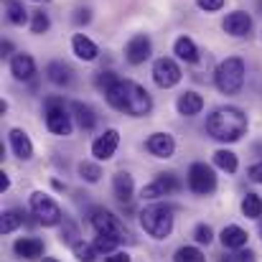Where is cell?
Returning a JSON list of instances; mask_svg holds the SVG:
<instances>
[{
    "mask_svg": "<svg viewBox=\"0 0 262 262\" xmlns=\"http://www.w3.org/2000/svg\"><path fill=\"white\" fill-rule=\"evenodd\" d=\"M117 145H120V133L110 127V130H104V133L92 143V156H94L97 161H110V158L115 156Z\"/></svg>",
    "mask_w": 262,
    "mask_h": 262,
    "instance_id": "obj_12",
    "label": "cell"
},
{
    "mask_svg": "<svg viewBox=\"0 0 262 262\" xmlns=\"http://www.w3.org/2000/svg\"><path fill=\"white\" fill-rule=\"evenodd\" d=\"M13 252L20 257V260H38L43 255V242L36 239V237H20L15 245H13Z\"/></svg>",
    "mask_w": 262,
    "mask_h": 262,
    "instance_id": "obj_17",
    "label": "cell"
},
{
    "mask_svg": "<svg viewBox=\"0 0 262 262\" xmlns=\"http://www.w3.org/2000/svg\"><path fill=\"white\" fill-rule=\"evenodd\" d=\"M104 262H130V255L127 252H110V255H104Z\"/></svg>",
    "mask_w": 262,
    "mask_h": 262,
    "instance_id": "obj_38",
    "label": "cell"
},
{
    "mask_svg": "<svg viewBox=\"0 0 262 262\" xmlns=\"http://www.w3.org/2000/svg\"><path fill=\"white\" fill-rule=\"evenodd\" d=\"M188 188L199 196H209L216 191V176L214 168L206 166V163H193L188 168Z\"/></svg>",
    "mask_w": 262,
    "mask_h": 262,
    "instance_id": "obj_7",
    "label": "cell"
},
{
    "mask_svg": "<svg viewBox=\"0 0 262 262\" xmlns=\"http://www.w3.org/2000/svg\"><path fill=\"white\" fill-rule=\"evenodd\" d=\"M145 148L156 158H171L176 153V140H173V135H168V133H153L148 138Z\"/></svg>",
    "mask_w": 262,
    "mask_h": 262,
    "instance_id": "obj_14",
    "label": "cell"
},
{
    "mask_svg": "<svg viewBox=\"0 0 262 262\" xmlns=\"http://www.w3.org/2000/svg\"><path fill=\"white\" fill-rule=\"evenodd\" d=\"M122 242V237L117 234H107V232H97V239H94V250L99 255H110V252H117V245Z\"/></svg>",
    "mask_w": 262,
    "mask_h": 262,
    "instance_id": "obj_26",
    "label": "cell"
},
{
    "mask_svg": "<svg viewBox=\"0 0 262 262\" xmlns=\"http://www.w3.org/2000/svg\"><path fill=\"white\" fill-rule=\"evenodd\" d=\"M10 74L18 79V82H28L36 77V61L31 54H15L10 59Z\"/></svg>",
    "mask_w": 262,
    "mask_h": 262,
    "instance_id": "obj_15",
    "label": "cell"
},
{
    "mask_svg": "<svg viewBox=\"0 0 262 262\" xmlns=\"http://www.w3.org/2000/svg\"><path fill=\"white\" fill-rule=\"evenodd\" d=\"M112 191H115V199L127 204L135 193V183H133V176L130 173H115L112 178Z\"/></svg>",
    "mask_w": 262,
    "mask_h": 262,
    "instance_id": "obj_21",
    "label": "cell"
},
{
    "mask_svg": "<svg viewBox=\"0 0 262 262\" xmlns=\"http://www.w3.org/2000/svg\"><path fill=\"white\" fill-rule=\"evenodd\" d=\"M237 260L239 262H255V252H250V250H247V252H239Z\"/></svg>",
    "mask_w": 262,
    "mask_h": 262,
    "instance_id": "obj_40",
    "label": "cell"
},
{
    "mask_svg": "<svg viewBox=\"0 0 262 262\" xmlns=\"http://www.w3.org/2000/svg\"><path fill=\"white\" fill-rule=\"evenodd\" d=\"M43 262H59V260H54V257H43Z\"/></svg>",
    "mask_w": 262,
    "mask_h": 262,
    "instance_id": "obj_44",
    "label": "cell"
},
{
    "mask_svg": "<svg viewBox=\"0 0 262 262\" xmlns=\"http://www.w3.org/2000/svg\"><path fill=\"white\" fill-rule=\"evenodd\" d=\"M31 211H33V216L38 219V224H43V227H56V224H61V219H64L59 204H56L51 196L41 193V191L31 193Z\"/></svg>",
    "mask_w": 262,
    "mask_h": 262,
    "instance_id": "obj_6",
    "label": "cell"
},
{
    "mask_svg": "<svg viewBox=\"0 0 262 262\" xmlns=\"http://www.w3.org/2000/svg\"><path fill=\"white\" fill-rule=\"evenodd\" d=\"M5 8H8V20L13 26H23L28 20V10L23 8V3L18 0H5Z\"/></svg>",
    "mask_w": 262,
    "mask_h": 262,
    "instance_id": "obj_29",
    "label": "cell"
},
{
    "mask_svg": "<svg viewBox=\"0 0 262 262\" xmlns=\"http://www.w3.org/2000/svg\"><path fill=\"white\" fill-rule=\"evenodd\" d=\"M36 3H49V0H36Z\"/></svg>",
    "mask_w": 262,
    "mask_h": 262,
    "instance_id": "obj_46",
    "label": "cell"
},
{
    "mask_svg": "<svg viewBox=\"0 0 262 262\" xmlns=\"http://www.w3.org/2000/svg\"><path fill=\"white\" fill-rule=\"evenodd\" d=\"M89 20H92L89 8H79V10H77V15H74V23H77V26H82V23H89Z\"/></svg>",
    "mask_w": 262,
    "mask_h": 262,
    "instance_id": "obj_37",
    "label": "cell"
},
{
    "mask_svg": "<svg viewBox=\"0 0 262 262\" xmlns=\"http://www.w3.org/2000/svg\"><path fill=\"white\" fill-rule=\"evenodd\" d=\"M79 176L89 181V183H97L99 178H102V171H99V166L97 163H89V161H82L79 163Z\"/></svg>",
    "mask_w": 262,
    "mask_h": 262,
    "instance_id": "obj_33",
    "label": "cell"
},
{
    "mask_svg": "<svg viewBox=\"0 0 262 262\" xmlns=\"http://www.w3.org/2000/svg\"><path fill=\"white\" fill-rule=\"evenodd\" d=\"M43 115H46V127L59 135V138H69L74 130V115L72 110H67V102L61 97H49L43 102Z\"/></svg>",
    "mask_w": 262,
    "mask_h": 262,
    "instance_id": "obj_5",
    "label": "cell"
},
{
    "mask_svg": "<svg viewBox=\"0 0 262 262\" xmlns=\"http://www.w3.org/2000/svg\"><path fill=\"white\" fill-rule=\"evenodd\" d=\"M8 138H10L13 153H15L20 161H31V158H33V143H31V138H28L20 127H13V130L8 133Z\"/></svg>",
    "mask_w": 262,
    "mask_h": 262,
    "instance_id": "obj_16",
    "label": "cell"
},
{
    "mask_svg": "<svg viewBox=\"0 0 262 262\" xmlns=\"http://www.w3.org/2000/svg\"><path fill=\"white\" fill-rule=\"evenodd\" d=\"M89 222H92V227L97 229V232H107V234H117V237H127V229H125V224L112 214V211H107L104 206H94L92 211H89Z\"/></svg>",
    "mask_w": 262,
    "mask_h": 262,
    "instance_id": "obj_8",
    "label": "cell"
},
{
    "mask_svg": "<svg viewBox=\"0 0 262 262\" xmlns=\"http://www.w3.org/2000/svg\"><path fill=\"white\" fill-rule=\"evenodd\" d=\"M150 51H153L150 38H148L145 33H138V36H133V38L127 41V46H125V59H127L133 67H138V64H145V61L150 59Z\"/></svg>",
    "mask_w": 262,
    "mask_h": 262,
    "instance_id": "obj_11",
    "label": "cell"
},
{
    "mask_svg": "<svg viewBox=\"0 0 262 262\" xmlns=\"http://www.w3.org/2000/svg\"><path fill=\"white\" fill-rule=\"evenodd\" d=\"M173 262H206V257L199 247H178L173 255Z\"/></svg>",
    "mask_w": 262,
    "mask_h": 262,
    "instance_id": "obj_30",
    "label": "cell"
},
{
    "mask_svg": "<svg viewBox=\"0 0 262 262\" xmlns=\"http://www.w3.org/2000/svg\"><path fill=\"white\" fill-rule=\"evenodd\" d=\"M178 188H181V181H178L173 173H161V176H156L153 183H148V186L140 191V196L148 199V201H153V199H161V196H171Z\"/></svg>",
    "mask_w": 262,
    "mask_h": 262,
    "instance_id": "obj_10",
    "label": "cell"
},
{
    "mask_svg": "<svg viewBox=\"0 0 262 262\" xmlns=\"http://www.w3.org/2000/svg\"><path fill=\"white\" fill-rule=\"evenodd\" d=\"M206 133L219 143H237L247 133V115L239 107H219L209 115Z\"/></svg>",
    "mask_w": 262,
    "mask_h": 262,
    "instance_id": "obj_2",
    "label": "cell"
},
{
    "mask_svg": "<svg viewBox=\"0 0 262 262\" xmlns=\"http://www.w3.org/2000/svg\"><path fill=\"white\" fill-rule=\"evenodd\" d=\"M49 28H51V18H49V13H43V10H33L31 31H33L36 36H41V33H46Z\"/></svg>",
    "mask_w": 262,
    "mask_h": 262,
    "instance_id": "obj_31",
    "label": "cell"
},
{
    "mask_svg": "<svg viewBox=\"0 0 262 262\" xmlns=\"http://www.w3.org/2000/svg\"><path fill=\"white\" fill-rule=\"evenodd\" d=\"M247 176H250L255 183H262V161H260V163H255V166L247 171Z\"/></svg>",
    "mask_w": 262,
    "mask_h": 262,
    "instance_id": "obj_39",
    "label": "cell"
},
{
    "mask_svg": "<svg viewBox=\"0 0 262 262\" xmlns=\"http://www.w3.org/2000/svg\"><path fill=\"white\" fill-rule=\"evenodd\" d=\"M214 166L216 168H222V171H227V173H237V168H239V161H237V156L232 153V150H216L214 153Z\"/></svg>",
    "mask_w": 262,
    "mask_h": 262,
    "instance_id": "obj_27",
    "label": "cell"
},
{
    "mask_svg": "<svg viewBox=\"0 0 262 262\" xmlns=\"http://www.w3.org/2000/svg\"><path fill=\"white\" fill-rule=\"evenodd\" d=\"M110 107H115L117 112H125L130 117H145L153 110V99L145 89L130 79H117L112 87L104 92Z\"/></svg>",
    "mask_w": 262,
    "mask_h": 262,
    "instance_id": "obj_1",
    "label": "cell"
},
{
    "mask_svg": "<svg viewBox=\"0 0 262 262\" xmlns=\"http://www.w3.org/2000/svg\"><path fill=\"white\" fill-rule=\"evenodd\" d=\"M72 49H74V56L82 59V61H94V59L99 56L97 43H94L92 38H87L84 33H74V38H72Z\"/></svg>",
    "mask_w": 262,
    "mask_h": 262,
    "instance_id": "obj_20",
    "label": "cell"
},
{
    "mask_svg": "<svg viewBox=\"0 0 262 262\" xmlns=\"http://www.w3.org/2000/svg\"><path fill=\"white\" fill-rule=\"evenodd\" d=\"M224 3H227V0H196V5H199L201 10H206V13H216V10H222Z\"/></svg>",
    "mask_w": 262,
    "mask_h": 262,
    "instance_id": "obj_36",
    "label": "cell"
},
{
    "mask_svg": "<svg viewBox=\"0 0 262 262\" xmlns=\"http://www.w3.org/2000/svg\"><path fill=\"white\" fill-rule=\"evenodd\" d=\"M74 72L64 64V61H51L49 67H46V77H49V82L51 84H56V87H67V84H72V77Z\"/></svg>",
    "mask_w": 262,
    "mask_h": 262,
    "instance_id": "obj_23",
    "label": "cell"
},
{
    "mask_svg": "<svg viewBox=\"0 0 262 262\" xmlns=\"http://www.w3.org/2000/svg\"><path fill=\"white\" fill-rule=\"evenodd\" d=\"M222 28H224L229 36L242 38V36H247V33L252 31V18H250V13H245V10H234V13H229V15L224 18Z\"/></svg>",
    "mask_w": 262,
    "mask_h": 262,
    "instance_id": "obj_13",
    "label": "cell"
},
{
    "mask_svg": "<svg viewBox=\"0 0 262 262\" xmlns=\"http://www.w3.org/2000/svg\"><path fill=\"white\" fill-rule=\"evenodd\" d=\"M219 262H239V260H237V255H224Z\"/></svg>",
    "mask_w": 262,
    "mask_h": 262,
    "instance_id": "obj_43",
    "label": "cell"
},
{
    "mask_svg": "<svg viewBox=\"0 0 262 262\" xmlns=\"http://www.w3.org/2000/svg\"><path fill=\"white\" fill-rule=\"evenodd\" d=\"M242 214L247 219H260L262 216V199L257 193H247L242 199Z\"/></svg>",
    "mask_w": 262,
    "mask_h": 262,
    "instance_id": "obj_28",
    "label": "cell"
},
{
    "mask_svg": "<svg viewBox=\"0 0 262 262\" xmlns=\"http://www.w3.org/2000/svg\"><path fill=\"white\" fill-rule=\"evenodd\" d=\"M193 239H196L199 245H211V239H214L211 227H209V224H199V227L193 229Z\"/></svg>",
    "mask_w": 262,
    "mask_h": 262,
    "instance_id": "obj_35",
    "label": "cell"
},
{
    "mask_svg": "<svg viewBox=\"0 0 262 262\" xmlns=\"http://www.w3.org/2000/svg\"><path fill=\"white\" fill-rule=\"evenodd\" d=\"M181 67L178 61L171 59V56H161L156 64H153V82L158 84L161 89H171L181 82Z\"/></svg>",
    "mask_w": 262,
    "mask_h": 262,
    "instance_id": "obj_9",
    "label": "cell"
},
{
    "mask_svg": "<svg viewBox=\"0 0 262 262\" xmlns=\"http://www.w3.org/2000/svg\"><path fill=\"white\" fill-rule=\"evenodd\" d=\"M115 82H117V77H115L112 72H104V69H102V72H97V77H94V84H97L99 92H107Z\"/></svg>",
    "mask_w": 262,
    "mask_h": 262,
    "instance_id": "obj_34",
    "label": "cell"
},
{
    "mask_svg": "<svg viewBox=\"0 0 262 262\" xmlns=\"http://www.w3.org/2000/svg\"><path fill=\"white\" fill-rule=\"evenodd\" d=\"M214 84L222 94H239L245 87V61L239 56L224 59L214 72Z\"/></svg>",
    "mask_w": 262,
    "mask_h": 262,
    "instance_id": "obj_4",
    "label": "cell"
},
{
    "mask_svg": "<svg viewBox=\"0 0 262 262\" xmlns=\"http://www.w3.org/2000/svg\"><path fill=\"white\" fill-rule=\"evenodd\" d=\"M10 188V178L5 173H0V191H8Z\"/></svg>",
    "mask_w": 262,
    "mask_h": 262,
    "instance_id": "obj_41",
    "label": "cell"
},
{
    "mask_svg": "<svg viewBox=\"0 0 262 262\" xmlns=\"http://www.w3.org/2000/svg\"><path fill=\"white\" fill-rule=\"evenodd\" d=\"M72 250H74V257L79 262H94V257L99 255V252L94 250V245H84V242H74Z\"/></svg>",
    "mask_w": 262,
    "mask_h": 262,
    "instance_id": "obj_32",
    "label": "cell"
},
{
    "mask_svg": "<svg viewBox=\"0 0 262 262\" xmlns=\"http://www.w3.org/2000/svg\"><path fill=\"white\" fill-rule=\"evenodd\" d=\"M10 51H13V43H10V41H3V46H0V54H3V56H8Z\"/></svg>",
    "mask_w": 262,
    "mask_h": 262,
    "instance_id": "obj_42",
    "label": "cell"
},
{
    "mask_svg": "<svg viewBox=\"0 0 262 262\" xmlns=\"http://www.w3.org/2000/svg\"><path fill=\"white\" fill-rule=\"evenodd\" d=\"M173 54L181 59V61H186V64H196V61H199V46H196L193 38H188V36L176 38Z\"/></svg>",
    "mask_w": 262,
    "mask_h": 262,
    "instance_id": "obj_22",
    "label": "cell"
},
{
    "mask_svg": "<svg viewBox=\"0 0 262 262\" xmlns=\"http://www.w3.org/2000/svg\"><path fill=\"white\" fill-rule=\"evenodd\" d=\"M260 234H262V216H260Z\"/></svg>",
    "mask_w": 262,
    "mask_h": 262,
    "instance_id": "obj_45",
    "label": "cell"
},
{
    "mask_svg": "<svg viewBox=\"0 0 262 262\" xmlns=\"http://www.w3.org/2000/svg\"><path fill=\"white\" fill-rule=\"evenodd\" d=\"M219 239H222L224 250H242V247H247V239H250V237H247V232H245L242 227L229 224V227H224V229H222Z\"/></svg>",
    "mask_w": 262,
    "mask_h": 262,
    "instance_id": "obj_19",
    "label": "cell"
},
{
    "mask_svg": "<svg viewBox=\"0 0 262 262\" xmlns=\"http://www.w3.org/2000/svg\"><path fill=\"white\" fill-rule=\"evenodd\" d=\"M176 110L183 117H193V115H199L204 110V97L199 92H183L178 97V102H176Z\"/></svg>",
    "mask_w": 262,
    "mask_h": 262,
    "instance_id": "obj_18",
    "label": "cell"
},
{
    "mask_svg": "<svg viewBox=\"0 0 262 262\" xmlns=\"http://www.w3.org/2000/svg\"><path fill=\"white\" fill-rule=\"evenodd\" d=\"M23 211L20 209H8V211H3V219H0V232L3 234H13L20 224H23Z\"/></svg>",
    "mask_w": 262,
    "mask_h": 262,
    "instance_id": "obj_25",
    "label": "cell"
},
{
    "mask_svg": "<svg viewBox=\"0 0 262 262\" xmlns=\"http://www.w3.org/2000/svg\"><path fill=\"white\" fill-rule=\"evenodd\" d=\"M140 224L153 239H168L173 232V209L166 204H150L140 211Z\"/></svg>",
    "mask_w": 262,
    "mask_h": 262,
    "instance_id": "obj_3",
    "label": "cell"
},
{
    "mask_svg": "<svg viewBox=\"0 0 262 262\" xmlns=\"http://www.w3.org/2000/svg\"><path fill=\"white\" fill-rule=\"evenodd\" d=\"M69 110H72V115H74V120H77V125H79L82 130H92V127L97 125L94 110H92L89 104H84V102H72Z\"/></svg>",
    "mask_w": 262,
    "mask_h": 262,
    "instance_id": "obj_24",
    "label": "cell"
}]
</instances>
